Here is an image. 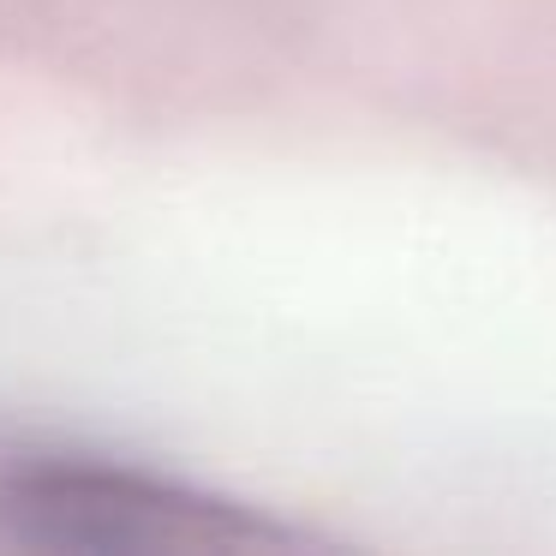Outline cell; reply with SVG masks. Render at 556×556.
Here are the masks:
<instances>
[{
	"mask_svg": "<svg viewBox=\"0 0 556 556\" xmlns=\"http://www.w3.org/2000/svg\"><path fill=\"white\" fill-rule=\"evenodd\" d=\"M305 527L204 484L102 455H7L0 460V551L42 556H222L293 551Z\"/></svg>",
	"mask_w": 556,
	"mask_h": 556,
	"instance_id": "1",
	"label": "cell"
}]
</instances>
